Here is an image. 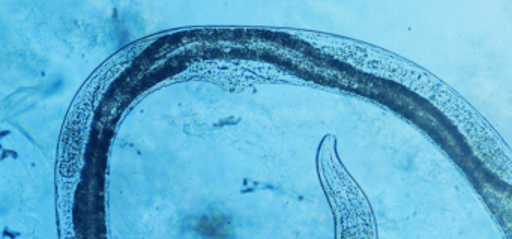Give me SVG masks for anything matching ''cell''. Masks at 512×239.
I'll return each mask as SVG.
<instances>
[]
</instances>
